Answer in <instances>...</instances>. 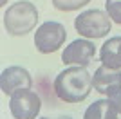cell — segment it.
I'll return each instance as SVG.
<instances>
[{
	"instance_id": "1",
	"label": "cell",
	"mask_w": 121,
	"mask_h": 119,
	"mask_svg": "<svg viewBox=\"0 0 121 119\" xmlns=\"http://www.w3.org/2000/svg\"><path fill=\"white\" fill-rule=\"evenodd\" d=\"M54 94L65 103H81L85 101L94 89L92 76L85 67H67L54 78Z\"/></svg>"
},
{
	"instance_id": "2",
	"label": "cell",
	"mask_w": 121,
	"mask_h": 119,
	"mask_svg": "<svg viewBox=\"0 0 121 119\" xmlns=\"http://www.w3.org/2000/svg\"><path fill=\"white\" fill-rule=\"evenodd\" d=\"M38 24V9L33 2L20 0L9 5L4 13V27L11 36H24Z\"/></svg>"
},
{
	"instance_id": "3",
	"label": "cell",
	"mask_w": 121,
	"mask_h": 119,
	"mask_svg": "<svg viewBox=\"0 0 121 119\" xmlns=\"http://www.w3.org/2000/svg\"><path fill=\"white\" fill-rule=\"evenodd\" d=\"M74 29L81 38L98 40L110 33L112 20L107 11L101 9H87L74 18Z\"/></svg>"
},
{
	"instance_id": "4",
	"label": "cell",
	"mask_w": 121,
	"mask_h": 119,
	"mask_svg": "<svg viewBox=\"0 0 121 119\" xmlns=\"http://www.w3.org/2000/svg\"><path fill=\"white\" fill-rule=\"evenodd\" d=\"M67 31L60 22H43L35 31V47L40 54H52L65 43Z\"/></svg>"
},
{
	"instance_id": "5",
	"label": "cell",
	"mask_w": 121,
	"mask_h": 119,
	"mask_svg": "<svg viewBox=\"0 0 121 119\" xmlns=\"http://www.w3.org/2000/svg\"><path fill=\"white\" fill-rule=\"evenodd\" d=\"M9 110L15 119H36L42 110V99L35 90L25 89L9 96Z\"/></svg>"
},
{
	"instance_id": "6",
	"label": "cell",
	"mask_w": 121,
	"mask_h": 119,
	"mask_svg": "<svg viewBox=\"0 0 121 119\" xmlns=\"http://www.w3.org/2000/svg\"><path fill=\"white\" fill-rule=\"evenodd\" d=\"M96 54V45L87 38L72 40L65 49L61 51V61L69 67H87Z\"/></svg>"
},
{
	"instance_id": "7",
	"label": "cell",
	"mask_w": 121,
	"mask_h": 119,
	"mask_svg": "<svg viewBox=\"0 0 121 119\" xmlns=\"http://www.w3.org/2000/svg\"><path fill=\"white\" fill-rule=\"evenodd\" d=\"M31 87H33V78H31L29 70L20 65L5 67L0 74V89L5 96H13L15 92L31 89Z\"/></svg>"
},
{
	"instance_id": "8",
	"label": "cell",
	"mask_w": 121,
	"mask_h": 119,
	"mask_svg": "<svg viewBox=\"0 0 121 119\" xmlns=\"http://www.w3.org/2000/svg\"><path fill=\"white\" fill-rule=\"evenodd\" d=\"M92 83L96 92L110 98L121 89V69H108L105 65H99L92 74Z\"/></svg>"
},
{
	"instance_id": "9",
	"label": "cell",
	"mask_w": 121,
	"mask_h": 119,
	"mask_svg": "<svg viewBox=\"0 0 121 119\" xmlns=\"http://www.w3.org/2000/svg\"><path fill=\"white\" fill-rule=\"evenodd\" d=\"M101 65L108 69H121V36L108 38L101 45Z\"/></svg>"
},
{
	"instance_id": "10",
	"label": "cell",
	"mask_w": 121,
	"mask_h": 119,
	"mask_svg": "<svg viewBox=\"0 0 121 119\" xmlns=\"http://www.w3.org/2000/svg\"><path fill=\"white\" fill-rule=\"evenodd\" d=\"M117 114L112 99H98L87 106L83 119H117Z\"/></svg>"
},
{
	"instance_id": "11",
	"label": "cell",
	"mask_w": 121,
	"mask_h": 119,
	"mask_svg": "<svg viewBox=\"0 0 121 119\" xmlns=\"http://www.w3.org/2000/svg\"><path fill=\"white\" fill-rule=\"evenodd\" d=\"M89 2H92V0H52V5L58 11L69 13V11H78L81 7H85Z\"/></svg>"
},
{
	"instance_id": "12",
	"label": "cell",
	"mask_w": 121,
	"mask_h": 119,
	"mask_svg": "<svg viewBox=\"0 0 121 119\" xmlns=\"http://www.w3.org/2000/svg\"><path fill=\"white\" fill-rule=\"evenodd\" d=\"M105 11L112 22L121 25V0H105Z\"/></svg>"
},
{
	"instance_id": "13",
	"label": "cell",
	"mask_w": 121,
	"mask_h": 119,
	"mask_svg": "<svg viewBox=\"0 0 121 119\" xmlns=\"http://www.w3.org/2000/svg\"><path fill=\"white\" fill-rule=\"evenodd\" d=\"M108 99H112V103H114V106H116V108H117V112L121 114V89L117 90L116 94H112V96H110Z\"/></svg>"
},
{
	"instance_id": "14",
	"label": "cell",
	"mask_w": 121,
	"mask_h": 119,
	"mask_svg": "<svg viewBox=\"0 0 121 119\" xmlns=\"http://www.w3.org/2000/svg\"><path fill=\"white\" fill-rule=\"evenodd\" d=\"M40 119H72L69 115H61V117H40Z\"/></svg>"
},
{
	"instance_id": "15",
	"label": "cell",
	"mask_w": 121,
	"mask_h": 119,
	"mask_svg": "<svg viewBox=\"0 0 121 119\" xmlns=\"http://www.w3.org/2000/svg\"><path fill=\"white\" fill-rule=\"evenodd\" d=\"M5 2H7V0H0V5H5Z\"/></svg>"
}]
</instances>
